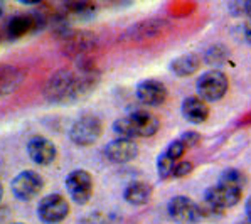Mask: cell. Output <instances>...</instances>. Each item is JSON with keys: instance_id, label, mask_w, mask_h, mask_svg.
Segmentation results:
<instances>
[{"instance_id": "1", "label": "cell", "mask_w": 251, "mask_h": 224, "mask_svg": "<svg viewBox=\"0 0 251 224\" xmlns=\"http://www.w3.org/2000/svg\"><path fill=\"white\" fill-rule=\"evenodd\" d=\"M93 83L95 78L91 76V73L75 75L69 71H59L46 83L44 95L51 101H71L90 91Z\"/></svg>"}, {"instance_id": "2", "label": "cell", "mask_w": 251, "mask_h": 224, "mask_svg": "<svg viewBox=\"0 0 251 224\" xmlns=\"http://www.w3.org/2000/svg\"><path fill=\"white\" fill-rule=\"evenodd\" d=\"M159 118L147 110H133L132 113L113 123V130L118 138H128V140L137 137H152L159 132Z\"/></svg>"}, {"instance_id": "3", "label": "cell", "mask_w": 251, "mask_h": 224, "mask_svg": "<svg viewBox=\"0 0 251 224\" xmlns=\"http://www.w3.org/2000/svg\"><path fill=\"white\" fill-rule=\"evenodd\" d=\"M196 90L199 98L204 101H219L227 93V76L219 69H209L198 78Z\"/></svg>"}, {"instance_id": "4", "label": "cell", "mask_w": 251, "mask_h": 224, "mask_svg": "<svg viewBox=\"0 0 251 224\" xmlns=\"http://www.w3.org/2000/svg\"><path fill=\"white\" fill-rule=\"evenodd\" d=\"M101 132H103L101 120L95 117V115H84V117L78 118L71 125L69 138H71L73 144L79 147H88L93 145L95 142H98Z\"/></svg>"}, {"instance_id": "5", "label": "cell", "mask_w": 251, "mask_h": 224, "mask_svg": "<svg viewBox=\"0 0 251 224\" xmlns=\"http://www.w3.org/2000/svg\"><path fill=\"white\" fill-rule=\"evenodd\" d=\"M69 204L61 194H49L37 204V216L44 224H57L68 218Z\"/></svg>"}, {"instance_id": "6", "label": "cell", "mask_w": 251, "mask_h": 224, "mask_svg": "<svg viewBox=\"0 0 251 224\" xmlns=\"http://www.w3.org/2000/svg\"><path fill=\"white\" fill-rule=\"evenodd\" d=\"M66 189L76 204H86L93 196V177L84 169H76L66 177Z\"/></svg>"}, {"instance_id": "7", "label": "cell", "mask_w": 251, "mask_h": 224, "mask_svg": "<svg viewBox=\"0 0 251 224\" xmlns=\"http://www.w3.org/2000/svg\"><path fill=\"white\" fill-rule=\"evenodd\" d=\"M44 187V180L37 172L34 171H22L14 177L10 189L15 199L19 200H30L34 199Z\"/></svg>"}, {"instance_id": "8", "label": "cell", "mask_w": 251, "mask_h": 224, "mask_svg": "<svg viewBox=\"0 0 251 224\" xmlns=\"http://www.w3.org/2000/svg\"><path fill=\"white\" fill-rule=\"evenodd\" d=\"M169 216L177 224H196L199 223V207L192 199L185 196H176L167 206Z\"/></svg>"}, {"instance_id": "9", "label": "cell", "mask_w": 251, "mask_h": 224, "mask_svg": "<svg viewBox=\"0 0 251 224\" xmlns=\"http://www.w3.org/2000/svg\"><path fill=\"white\" fill-rule=\"evenodd\" d=\"M241 189H234V187H227L223 184H216L209 187L204 194V200L212 204V206L219 207V209H227V207H233L241 200Z\"/></svg>"}, {"instance_id": "10", "label": "cell", "mask_w": 251, "mask_h": 224, "mask_svg": "<svg viewBox=\"0 0 251 224\" xmlns=\"http://www.w3.org/2000/svg\"><path fill=\"white\" fill-rule=\"evenodd\" d=\"M27 153H29L30 160L36 162L37 165H49L56 158L57 150L49 138L37 135L27 142Z\"/></svg>"}, {"instance_id": "11", "label": "cell", "mask_w": 251, "mask_h": 224, "mask_svg": "<svg viewBox=\"0 0 251 224\" xmlns=\"http://www.w3.org/2000/svg\"><path fill=\"white\" fill-rule=\"evenodd\" d=\"M105 155L108 160L115 162V164H126L138 155V147L128 138H115L110 144H106Z\"/></svg>"}, {"instance_id": "12", "label": "cell", "mask_w": 251, "mask_h": 224, "mask_svg": "<svg viewBox=\"0 0 251 224\" xmlns=\"http://www.w3.org/2000/svg\"><path fill=\"white\" fill-rule=\"evenodd\" d=\"M137 98L147 106H159L167 100V88L157 79H144L137 86Z\"/></svg>"}, {"instance_id": "13", "label": "cell", "mask_w": 251, "mask_h": 224, "mask_svg": "<svg viewBox=\"0 0 251 224\" xmlns=\"http://www.w3.org/2000/svg\"><path fill=\"white\" fill-rule=\"evenodd\" d=\"M182 115L187 122L191 123H204L209 118V108L204 100H201L199 96H191V98H185L182 103Z\"/></svg>"}, {"instance_id": "14", "label": "cell", "mask_w": 251, "mask_h": 224, "mask_svg": "<svg viewBox=\"0 0 251 224\" xmlns=\"http://www.w3.org/2000/svg\"><path fill=\"white\" fill-rule=\"evenodd\" d=\"M123 198L132 206H144L152 198V187L144 180H135V182H130L125 187Z\"/></svg>"}, {"instance_id": "15", "label": "cell", "mask_w": 251, "mask_h": 224, "mask_svg": "<svg viewBox=\"0 0 251 224\" xmlns=\"http://www.w3.org/2000/svg\"><path fill=\"white\" fill-rule=\"evenodd\" d=\"M32 29H36V22H34L32 15L17 14L14 17H10V21L7 22V36L10 39H19V37L25 36Z\"/></svg>"}, {"instance_id": "16", "label": "cell", "mask_w": 251, "mask_h": 224, "mask_svg": "<svg viewBox=\"0 0 251 224\" xmlns=\"http://www.w3.org/2000/svg\"><path fill=\"white\" fill-rule=\"evenodd\" d=\"M201 61L196 54H184V56H179L171 63V71L174 73L176 76H191L198 71Z\"/></svg>"}, {"instance_id": "17", "label": "cell", "mask_w": 251, "mask_h": 224, "mask_svg": "<svg viewBox=\"0 0 251 224\" xmlns=\"http://www.w3.org/2000/svg\"><path fill=\"white\" fill-rule=\"evenodd\" d=\"M21 83V73L14 66L0 64V96L9 95Z\"/></svg>"}, {"instance_id": "18", "label": "cell", "mask_w": 251, "mask_h": 224, "mask_svg": "<svg viewBox=\"0 0 251 224\" xmlns=\"http://www.w3.org/2000/svg\"><path fill=\"white\" fill-rule=\"evenodd\" d=\"M66 44L68 51L71 54H81L91 51V48L95 46V37H93V34L88 32H76L73 36L66 37Z\"/></svg>"}, {"instance_id": "19", "label": "cell", "mask_w": 251, "mask_h": 224, "mask_svg": "<svg viewBox=\"0 0 251 224\" xmlns=\"http://www.w3.org/2000/svg\"><path fill=\"white\" fill-rule=\"evenodd\" d=\"M167 29V24L164 21H145L138 25H133L132 36L137 39H145V37L159 36L160 30Z\"/></svg>"}, {"instance_id": "20", "label": "cell", "mask_w": 251, "mask_h": 224, "mask_svg": "<svg viewBox=\"0 0 251 224\" xmlns=\"http://www.w3.org/2000/svg\"><path fill=\"white\" fill-rule=\"evenodd\" d=\"M218 184L227 185V187H234V189H241L243 191V187H245V184H246V175H245V172L238 171V169H227V171L221 174Z\"/></svg>"}, {"instance_id": "21", "label": "cell", "mask_w": 251, "mask_h": 224, "mask_svg": "<svg viewBox=\"0 0 251 224\" xmlns=\"http://www.w3.org/2000/svg\"><path fill=\"white\" fill-rule=\"evenodd\" d=\"M176 164H177V160L171 158L165 152L160 153L159 158H157V172H159L162 180H167V179H171V177H174Z\"/></svg>"}, {"instance_id": "22", "label": "cell", "mask_w": 251, "mask_h": 224, "mask_svg": "<svg viewBox=\"0 0 251 224\" xmlns=\"http://www.w3.org/2000/svg\"><path fill=\"white\" fill-rule=\"evenodd\" d=\"M69 14L76 15L78 19H90L96 10V5L91 2H69L66 3Z\"/></svg>"}, {"instance_id": "23", "label": "cell", "mask_w": 251, "mask_h": 224, "mask_svg": "<svg viewBox=\"0 0 251 224\" xmlns=\"http://www.w3.org/2000/svg\"><path fill=\"white\" fill-rule=\"evenodd\" d=\"M198 207H199V219L201 221H218V219L221 218L223 212H225L223 209H219V207L206 202V200L198 204Z\"/></svg>"}, {"instance_id": "24", "label": "cell", "mask_w": 251, "mask_h": 224, "mask_svg": "<svg viewBox=\"0 0 251 224\" xmlns=\"http://www.w3.org/2000/svg\"><path fill=\"white\" fill-rule=\"evenodd\" d=\"M185 150H187L185 144L180 140V138H177V140H174L169 144V147L165 149V153H167L171 158H174V160H179V158L185 153Z\"/></svg>"}, {"instance_id": "25", "label": "cell", "mask_w": 251, "mask_h": 224, "mask_svg": "<svg viewBox=\"0 0 251 224\" xmlns=\"http://www.w3.org/2000/svg\"><path fill=\"white\" fill-rule=\"evenodd\" d=\"M81 224H113V219L105 212H91L81 219Z\"/></svg>"}, {"instance_id": "26", "label": "cell", "mask_w": 251, "mask_h": 224, "mask_svg": "<svg viewBox=\"0 0 251 224\" xmlns=\"http://www.w3.org/2000/svg\"><path fill=\"white\" fill-rule=\"evenodd\" d=\"M192 171H194V165L187 160H180L176 164V172H174V177H185L189 175Z\"/></svg>"}, {"instance_id": "27", "label": "cell", "mask_w": 251, "mask_h": 224, "mask_svg": "<svg viewBox=\"0 0 251 224\" xmlns=\"http://www.w3.org/2000/svg\"><path fill=\"white\" fill-rule=\"evenodd\" d=\"M180 140L184 142L187 149H191V147L199 145V142H201V135H199L198 132H185V133H182V137H180Z\"/></svg>"}, {"instance_id": "28", "label": "cell", "mask_w": 251, "mask_h": 224, "mask_svg": "<svg viewBox=\"0 0 251 224\" xmlns=\"http://www.w3.org/2000/svg\"><path fill=\"white\" fill-rule=\"evenodd\" d=\"M245 37H246V41L251 44V19L246 22V25H245Z\"/></svg>"}, {"instance_id": "29", "label": "cell", "mask_w": 251, "mask_h": 224, "mask_svg": "<svg viewBox=\"0 0 251 224\" xmlns=\"http://www.w3.org/2000/svg\"><path fill=\"white\" fill-rule=\"evenodd\" d=\"M243 14H246L248 17L251 19V0H248V2H245V10H243Z\"/></svg>"}, {"instance_id": "30", "label": "cell", "mask_w": 251, "mask_h": 224, "mask_svg": "<svg viewBox=\"0 0 251 224\" xmlns=\"http://www.w3.org/2000/svg\"><path fill=\"white\" fill-rule=\"evenodd\" d=\"M246 214H248V218L251 219V198L248 199V202H246Z\"/></svg>"}, {"instance_id": "31", "label": "cell", "mask_w": 251, "mask_h": 224, "mask_svg": "<svg viewBox=\"0 0 251 224\" xmlns=\"http://www.w3.org/2000/svg\"><path fill=\"white\" fill-rule=\"evenodd\" d=\"M238 224H251V219L246 218V219H243V221H239Z\"/></svg>"}, {"instance_id": "32", "label": "cell", "mask_w": 251, "mask_h": 224, "mask_svg": "<svg viewBox=\"0 0 251 224\" xmlns=\"http://www.w3.org/2000/svg\"><path fill=\"white\" fill-rule=\"evenodd\" d=\"M2 14H3V3L0 2V17H2Z\"/></svg>"}, {"instance_id": "33", "label": "cell", "mask_w": 251, "mask_h": 224, "mask_svg": "<svg viewBox=\"0 0 251 224\" xmlns=\"http://www.w3.org/2000/svg\"><path fill=\"white\" fill-rule=\"evenodd\" d=\"M2 196H3V187H2V184H0V200H2Z\"/></svg>"}, {"instance_id": "34", "label": "cell", "mask_w": 251, "mask_h": 224, "mask_svg": "<svg viewBox=\"0 0 251 224\" xmlns=\"http://www.w3.org/2000/svg\"><path fill=\"white\" fill-rule=\"evenodd\" d=\"M14 224H24V223H14Z\"/></svg>"}]
</instances>
